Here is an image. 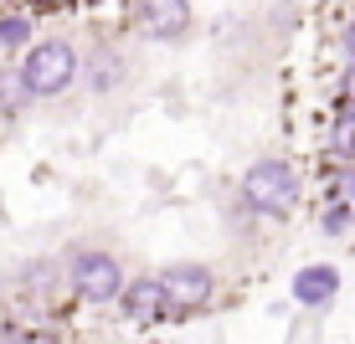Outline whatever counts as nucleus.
Returning a JSON list of instances; mask_svg holds the SVG:
<instances>
[{"mask_svg":"<svg viewBox=\"0 0 355 344\" xmlns=\"http://www.w3.org/2000/svg\"><path fill=\"white\" fill-rule=\"evenodd\" d=\"M21 88L26 98H62L72 82H78V46L62 42V36H46V42H26V57H21Z\"/></svg>","mask_w":355,"mask_h":344,"instance_id":"1","label":"nucleus"},{"mask_svg":"<svg viewBox=\"0 0 355 344\" xmlns=\"http://www.w3.org/2000/svg\"><path fill=\"white\" fill-rule=\"evenodd\" d=\"M288 293H293V303L299 309H329V303L340 298V273L329 262H309V267H299L288 282Z\"/></svg>","mask_w":355,"mask_h":344,"instance_id":"8","label":"nucleus"},{"mask_svg":"<svg viewBox=\"0 0 355 344\" xmlns=\"http://www.w3.org/2000/svg\"><path fill=\"white\" fill-rule=\"evenodd\" d=\"M124 288V267L98 247H72L67 257V293H78L83 303H114Z\"/></svg>","mask_w":355,"mask_h":344,"instance_id":"3","label":"nucleus"},{"mask_svg":"<svg viewBox=\"0 0 355 344\" xmlns=\"http://www.w3.org/2000/svg\"><path fill=\"white\" fill-rule=\"evenodd\" d=\"M350 221H355V211H350V206L329 201V211L320 216V226H324V237H345V231H350Z\"/></svg>","mask_w":355,"mask_h":344,"instance_id":"12","label":"nucleus"},{"mask_svg":"<svg viewBox=\"0 0 355 344\" xmlns=\"http://www.w3.org/2000/svg\"><path fill=\"white\" fill-rule=\"evenodd\" d=\"M134 26L150 42H180L191 31V0H134Z\"/></svg>","mask_w":355,"mask_h":344,"instance_id":"5","label":"nucleus"},{"mask_svg":"<svg viewBox=\"0 0 355 344\" xmlns=\"http://www.w3.org/2000/svg\"><path fill=\"white\" fill-rule=\"evenodd\" d=\"M299 195H304V185H299V170H293L288 159H273V154L252 159V170L242 175V201L268 221L293 216L299 211Z\"/></svg>","mask_w":355,"mask_h":344,"instance_id":"2","label":"nucleus"},{"mask_svg":"<svg viewBox=\"0 0 355 344\" xmlns=\"http://www.w3.org/2000/svg\"><path fill=\"white\" fill-rule=\"evenodd\" d=\"M26 103V88H21L16 72H0V114H16V108Z\"/></svg>","mask_w":355,"mask_h":344,"instance_id":"11","label":"nucleus"},{"mask_svg":"<svg viewBox=\"0 0 355 344\" xmlns=\"http://www.w3.org/2000/svg\"><path fill=\"white\" fill-rule=\"evenodd\" d=\"M340 57L355 62V21H345V31H340Z\"/></svg>","mask_w":355,"mask_h":344,"instance_id":"15","label":"nucleus"},{"mask_svg":"<svg viewBox=\"0 0 355 344\" xmlns=\"http://www.w3.org/2000/svg\"><path fill=\"white\" fill-rule=\"evenodd\" d=\"M119 309H124V318H134V324H160V318H170L175 309H170V293H165V282L160 273H144V278H134L129 288H119Z\"/></svg>","mask_w":355,"mask_h":344,"instance_id":"7","label":"nucleus"},{"mask_svg":"<svg viewBox=\"0 0 355 344\" xmlns=\"http://www.w3.org/2000/svg\"><path fill=\"white\" fill-rule=\"evenodd\" d=\"M335 201L355 211V159H345V170H335Z\"/></svg>","mask_w":355,"mask_h":344,"instance_id":"13","label":"nucleus"},{"mask_svg":"<svg viewBox=\"0 0 355 344\" xmlns=\"http://www.w3.org/2000/svg\"><path fill=\"white\" fill-rule=\"evenodd\" d=\"M160 282H165L170 309H175V314L206 309V303L216 298V273H211V267H201V262H170L160 273Z\"/></svg>","mask_w":355,"mask_h":344,"instance_id":"4","label":"nucleus"},{"mask_svg":"<svg viewBox=\"0 0 355 344\" xmlns=\"http://www.w3.org/2000/svg\"><path fill=\"white\" fill-rule=\"evenodd\" d=\"M335 93H340V108H355V62H345V72H340V82H335Z\"/></svg>","mask_w":355,"mask_h":344,"instance_id":"14","label":"nucleus"},{"mask_svg":"<svg viewBox=\"0 0 355 344\" xmlns=\"http://www.w3.org/2000/svg\"><path fill=\"white\" fill-rule=\"evenodd\" d=\"M26 42H31V21L26 16H0V52L26 46Z\"/></svg>","mask_w":355,"mask_h":344,"instance_id":"10","label":"nucleus"},{"mask_svg":"<svg viewBox=\"0 0 355 344\" xmlns=\"http://www.w3.org/2000/svg\"><path fill=\"white\" fill-rule=\"evenodd\" d=\"M329 150L340 159H355V108H340L335 124H329Z\"/></svg>","mask_w":355,"mask_h":344,"instance_id":"9","label":"nucleus"},{"mask_svg":"<svg viewBox=\"0 0 355 344\" xmlns=\"http://www.w3.org/2000/svg\"><path fill=\"white\" fill-rule=\"evenodd\" d=\"M16 293L31 303V309H52V303L67 293V267L52 262V257H31V262H21V273H16Z\"/></svg>","mask_w":355,"mask_h":344,"instance_id":"6","label":"nucleus"}]
</instances>
